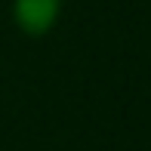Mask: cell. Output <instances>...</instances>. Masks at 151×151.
Masks as SVG:
<instances>
[{
    "label": "cell",
    "instance_id": "6da1fadb",
    "mask_svg": "<svg viewBox=\"0 0 151 151\" xmlns=\"http://www.w3.org/2000/svg\"><path fill=\"white\" fill-rule=\"evenodd\" d=\"M56 12V0H19V16L28 28H43Z\"/></svg>",
    "mask_w": 151,
    "mask_h": 151
}]
</instances>
